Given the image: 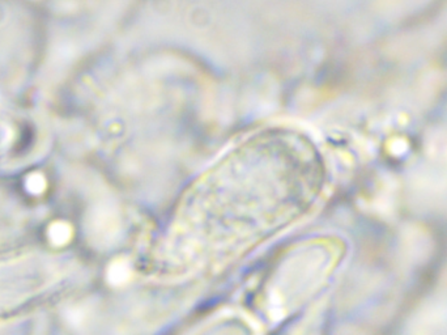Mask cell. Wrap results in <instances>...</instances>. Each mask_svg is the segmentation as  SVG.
Segmentation results:
<instances>
[{
	"label": "cell",
	"mask_w": 447,
	"mask_h": 335,
	"mask_svg": "<svg viewBox=\"0 0 447 335\" xmlns=\"http://www.w3.org/2000/svg\"><path fill=\"white\" fill-rule=\"evenodd\" d=\"M50 239L53 240L54 244H63L70 239V229L66 224H54L50 229Z\"/></svg>",
	"instance_id": "6da1fadb"
}]
</instances>
